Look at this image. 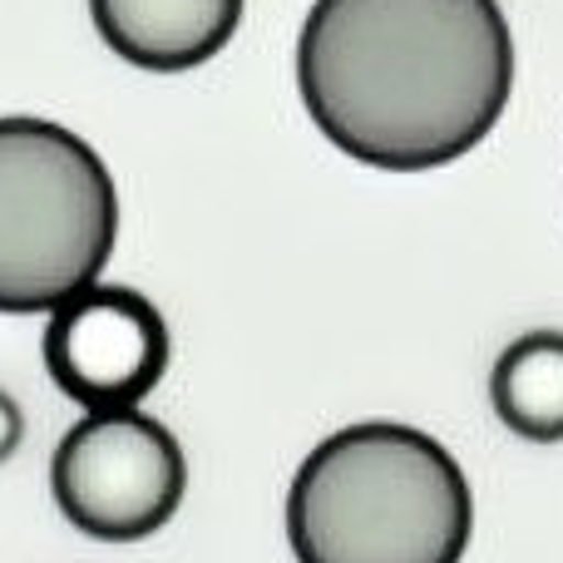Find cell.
<instances>
[{
    "label": "cell",
    "instance_id": "1",
    "mask_svg": "<svg viewBox=\"0 0 563 563\" xmlns=\"http://www.w3.org/2000/svg\"><path fill=\"white\" fill-rule=\"evenodd\" d=\"M297 89L356 164L430 174L495 134L515 35L499 0H317L297 35Z\"/></svg>",
    "mask_w": 563,
    "mask_h": 563
},
{
    "label": "cell",
    "instance_id": "2",
    "mask_svg": "<svg viewBox=\"0 0 563 563\" xmlns=\"http://www.w3.org/2000/svg\"><path fill=\"white\" fill-rule=\"evenodd\" d=\"M475 499L460 460L400 420H356L297 465L287 544L297 563H460Z\"/></svg>",
    "mask_w": 563,
    "mask_h": 563
},
{
    "label": "cell",
    "instance_id": "3",
    "mask_svg": "<svg viewBox=\"0 0 563 563\" xmlns=\"http://www.w3.org/2000/svg\"><path fill=\"white\" fill-rule=\"evenodd\" d=\"M119 238V188L55 119H0V311H55L95 287Z\"/></svg>",
    "mask_w": 563,
    "mask_h": 563
},
{
    "label": "cell",
    "instance_id": "4",
    "mask_svg": "<svg viewBox=\"0 0 563 563\" xmlns=\"http://www.w3.org/2000/svg\"><path fill=\"white\" fill-rule=\"evenodd\" d=\"M188 460L178 435L148 410H85L49 460V495L59 515L89 539L134 544L178 515Z\"/></svg>",
    "mask_w": 563,
    "mask_h": 563
},
{
    "label": "cell",
    "instance_id": "5",
    "mask_svg": "<svg viewBox=\"0 0 563 563\" xmlns=\"http://www.w3.org/2000/svg\"><path fill=\"white\" fill-rule=\"evenodd\" d=\"M174 341L144 291L95 282L45 321V371L75 406L124 410L164 380Z\"/></svg>",
    "mask_w": 563,
    "mask_h": 563
},
{
    "label": "cell",
    "instance_id": "6",
    "mask_svg": "<svg viewBox=\"0 0 563 563\" xmlns=\"http://www.w3.org/2000/svg\"><path fill=\"white\" fill-rule=\"evenodd\" d=\"M243 5L247 0H89V15L124 65L184 75L238 35Z\"/></svg>",
    "mask_w": 563,
    "mask_h": 563
},
{
    "label": "cell",
    "instance_id": "7",
    "mask_svg": "<svg viewBox=\"0 0 563 563\" xmlns=\"http://www.w3.org/2000/svg\"><path fill=\"white\" fill-rule=\"evenodd\" d=\"M489 406L534 445L563 440V331H529L499 351L489 371Z\"/></svg>",
    "mask_w": 563,
    "mask_h": 563
},
{
    "label": "cell",
    "instance_id": "8",
    "mask_svg": "<svg viewBox=\"0 0 563 563\" xmlns=\"http://www.w3.org/2000/svg\"><path fill=\"white\" fill-rule=\"evenodd\" d=\"M20 440H25V416H20L15 396H10V390H0V465H5V460L20 450Z\"/></svg>",
    "mask_w": 563,
    "mask_h": 563
}]
</instances>
